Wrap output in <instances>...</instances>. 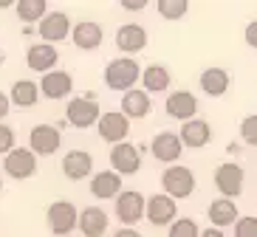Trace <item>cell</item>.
Listing matches in <instances>:
<instances>
[{
  "label": "cell",
  "instance_id": "277c9868",
  "mask_svg": "<svg viewBox=\"0 0 257 237\" xmlns=\"http://www.w3.org/2000/svg\"><path fill=\"white\" fill-rule=\"evenodd\" d=\"M99 119H102V113H99V105L93 102V96H76L65 107V122L79 127V130L99 124Z\"/></svg>",
  "mask_w": 257,
  "mask_h": 237
},
{
  "label": "cell",
  "instance_id": "7c38bea8",
  "mask_svg": "<svg viewBox=\"0 0 257 237\" xmlns=\"http://www.w3.org/2000/svg\"><path fill=\"white\" fill-rule=\"evenodd\" d=\"M127 133H130V119L121 110H110V113H102L99 119V136L110 141V144H121L127 141Z\"/></svg>",
  "mask_w": 257,
  "mask_h": 237
},
{
  "label": "cell",
  "instance_id": "44dd1931",
  "mask_svg": "<svg viewBox=\"0 0 257 237\" xmlns=\"http://www.w3.org/2000/svg\"><path fill=\"white\" fill-rule=\"evenodd\" d=\"M102 37H105V31H102L99 23H93V20H82V23H76L74 31H71V43L76 48H82V51L99 48L102 46Z\"/></svg>",
  "mask_w": 257,
  "mask_h": 237
},
{
  "label": "cell",
  "instance_id": "74e56055",
  "mask_svg": "<svg viewBox=\"0 0 257 237\" xmlns=\"http://www.w3.org/2000/svg\"><path fill=\"white\" fill-rule=\"evenodd\" d=\"M113 237H142V234H139V231L136 229H124V226H121V229L119 231H116V234Z\"/></svg>",
  "mask_w": 257,
  "mask_h": 237
},
{
  "label": "cell",
  "instance_id": "f546056e",
  "mask_svg": "<svg viewBox=\"0 0 257 237\" xmlns=\"http://www.w3.org/2000/svg\"><path fill=\"white\" fill-rule=\"evenodd\" d=\"M170 237H201V229L192 217H178L170 226Z\"/></svg>",
  "mask_w": 257,
  "mask_h": 237
},
{
  "label": "cell",
  "instance_id": "484cf974",
  "mask_svg": "<svg viewBox=\"0 0 257 237\" xmlns=\"http://www.w3.org/2000/svg\"><path fill=\"white\" fill-rule=\"evenodd\" d=\"M229 85H232V79L223 68H206L201 74V91L206 96H223L229 91Z\"/></svg>",
  "mask_w": 257,
  "mask_h": 237
},
{
  "label": "cell",
  "instance_id": "1f68e13d",
  "mask_svg": "<svg viewBox=\"0 0 257 237\" xmlns=\"http://www.w3.org/2000/svg\"><path fill=\"white\" fill-rule=\"evenodd\" d=\"M234 237H257V217L254 214H246L234 223Z\"/></svg>",
  "mask_w": 257,
  "mask_h": 237
},
{
  "label": "cell",
  "instance_id": "8d00e7d4",
  "mask_svg": "<svg viewBox=\"0 0 257 237\" xmlns=\"http://www.w3.org/2000/svg\"><path fill=\"white\" fill-rule=\"evenodd\" d=\"M201 237H226V234H223V229H215V226H209V229L201 231Z\"/></svg>",
  "mask_w": 257,
  "mask_h": 237
},
{
  "label": "cell",
  "instance_id": "d6986e66",
  "mask_svg": "<svg viewBox=\"0 0 257 237\" xmlns=\"http://www.w3.org/2000/svg\"><path fill=\"white\" fill-rule=\"evenodd\" d=\"M178 138H181V144L189 147V150H201V147H206L212 141V127L204 119H192V122L181 124Z\"/></svg>",
  "mask_w": 257,
  "mask_h": 237
},
{
  "label": "cell",
  "instance_id": "2e32d148",
  "mask_svg": "<svg viewBox=\"0 0 257 237\" xmlns=\"http://www.w3.org/2000/svg\"><path fill=\"white\" fill-rule=\"evenodd\" d=\"M71 91H74V77L68 71H51V74H46L40 79V93L51 102H60L65 96H71Z\"/></svg>",
  "mask_w": 257,
  "mask_h": 237
},
{
  "label": "cell",
  "instance_id": "3957f363",
  "mask_svg": "<svg viewBox=\"0 0 257 237\" xmlns=\"http://www.w3.org/2000/svg\"><path fill=\"white\" fill-rule=\"evenodd\" d=\"M46 226L54 231L57 237H65L79 226V214H76L71 200H54L46 212Z\"/></svg>",
  "mask_w": 257,
  "mask_h": 237
},
{
  "label": "cell",
  "instance_id": "ba28073f",
  "mask_svg": "<svg viewBox=\"0 0 257 237\" xmlns=\"http://www.w3.org/2000/svg\"><path fill=\"white\" fill-rule=\"evenodd\" d=\"M243 184H246L243 167H237L234 161H226V164H220V167L215 169V186H218V192L226 200L237 198L243 192Z\"/></svg>",
  "mask_w": 257,
  "mask_h": 237
},
{
  "label": "cell",
  "instance_id": "d590c367",
  "mask_svg": "<svg viewBox=\"0 0 257 237\" xmlns=\"http://www.w3.org/2000/svg\"><path fill=\"white\" fill-rule=\"evenodd\" d=\"M9 105H12V99H9L6 93H0V124H3V119L9 116Z\"/></svg>",
  "mask_w": 257,
  "mask_h": 237
},
{
  "label": "cell",
  "instance_id": "83f0119b",
  "mask_svg": "<svg viewBox=\"0 0 257 237\" xmlns=\"http://www.w3.org/2000/svg\"><path fill=\"white\" fill-rule=\"evenodd\" d=\"M15 12L23 23H40L48 15V3L46 0H17Z\"/></svg>",
  "mask_w": 257,
  "mask_h": 237
},
{
  "label": "cell",
  "instance_id": "4316f807",
  "mask_svg": "<svg viewBox=\"0 0 257 237\" xmlns=\"http://www.w3.org/2000/svg\"><path fill=\"white\" fill-rule=\"evenodd\" d=\"M142 82H144V91L147 93H161L170 88V82H173V77H170V71L164 68V65H147L142 74Z\"/></svg>",
  "mask_w": 257,
  "mask_h": 237
},
{
  "label": "cell",
  "instance_id": "836d02e7",
  "mask_svg": "<svg viewBox=\"0 0 257 237\" xmlns=\"http://www.w3.org/2000/svg\"><path fill=\"white\" fill-rule=\"evenodd\" d=\"M243 37H246L249 48H257V20H251V23L246 26V31H243Z\"/></svg>",
  "mask_w": 257,
  "mask_h": 237
},
{
  "label": "cell",
  "instance_id": "d4e9b609",
  "mask_svg": "<svg viewBox=\"0 0 257 237\" xmlns=\"http://www.w3.org/2000/svg\"><path fill=\"white\" fill-rule=\"evenodd\" d=\"M12 105L17 107H34L40 99V82H31V79H17L12 85V93H9Z\"/></svg>",
  "mask_w": 257,
  "mask_h": 237
},
{
  "label": "cell",
  "instance_id": "30bf717a",
  "mask_svg": "<svg viewBox=\"0 0 257 237\" xmlns=\"http://www.w3.org/2000/svg\"><path fill=\"white\" fill-rule=\"evenodd\" d=\"M37 31H40V37L46 40L48 46H57V43H62V40L74 31V26H71V20H68L65 12H48V15L40 20Z\"/></svg>",
  "mask_w": 257,
  "mask_h": 237
},
{
  "label": "cell",
  "instance_id": "5bb4252c",
  "mask_svg": "<svg viewBox=\"0 0 257 237\" xmlns=\"http://www.w3.org/2000/svg\"><path fill=\"white\" fill-rule=\"evenodd\" d=\"M150 153L156 161L175 167V161L181 158V153H184V144H181V138H178V133H159L150 141Z\"/></svg>",
  "mask_w": 257,
  "mask_h": 237
},
{
  "label": "cell",
  "instance_id": "4dcf8cb0",
  "mask_svg": "<svg viewBox=\"0 0 257 237\" xmlns=\"http://www.w3.org/2000/svg\"><path fill=\"white\" fill-rule=\"evenodd\" d=\"M240 138L246 141V144L257 147V113L246 116V119L240 122Z\"/></svg>",
  "mask_w": 257,
  "mask_h": 237
},
{
  "label": "cell",
  "instance_id": "ffe728a7",
  "mask_svg": "<svg viewBox=\"0 0 257 237\" xmlns=\"http://www.w3.org/2000/svg\"><path fill=\"white\" fill-rule=\"evenodd\" d=\"M62 172L71 178V181H82V178L93 175V158L88 150H71L62 158Z\"/></svg>",
  "mask_w": 257,
  "mask_h": 237
},
{
  "label": "cell",
  "instance_id": "7a4b0ae2",
  "mask_svg": "<svg viewBox=\"0 0 257 237\" xmlns=\"http://www.w3.org/2000/svg\"><path fill=\"white\" fill-rule=\"evenodd\" d=\"M161 186H164V195H170L173 200L189 198L195 192V172L189 167H181V164L167 167L164 175H161Z\"/></svg>",
  "mask_w": 257,
  "mask_h": 237
},
{
  "label": "cell",
  "instance_id": "8992f818",
  "mask_svg": "<svg viewBox=\"0 0 257 237\" xmlns=\"http://www.w3.org/2000/svg\"><path fill=\"white\" fill-rule=\"evenodd\" d=\"M3 169H6L9 178L26 181V178H31L37 172V155L31 153L29 147H15V150L3 158Z\"/></svg>",
  "mask_w": 257,
  "mask_h": 237
},
{
  "label": "cell",
  "instance_id": "7402d4cb",
  "mask_svg": "<svg viewBox=\"0 0 257 237\" xmlns=\"http://www.w3.org/2000/svg\"><path fill=\"white\" fill-rule=\"evenodd\" d=\"M153 110V102H150V93L144 88H133L121 96V113L127 119H147Z\"/></svg>",
  "mask_w": 257,
  "mask_h": 237
},
{
  "label": "cell",
  "instance_id": "f1b7e54d",
  "mask_svg": "<svg viewBox=\"0 0 257 237\" xmlns=\"http://www.w3.org/2000/svg\"><path fill=\"white\" fill-rule=\"evenodd\" d=\"M156 9H159V15L164 17V20H181V17L187 15L189 3L187 0H159Z\"/></svg>",
  "mask_w": 257,
  "mask_h": 237
},
{
  "label": "cell",
  "instance_id": "9a60e30c",
  "mask_svg": "<svg viewBox=\"0 0 257 237\" xmlns=\"http://www.w3.org/2000/svg\"><path fill=\"white\" fill-rule=\"evenodd\" d=\"M57 62H60V51L57 46H48V43H37V46H31L26 51V65L31 71H40L43 77L57 71Z\"/></svg>",
  "mask_w": 257,
  "mask_h": 237
},
{
  "label": "cell",
  "instance_id": "52a82bcc",
  "mask_svg": "<svg viewBox=\"0 0 257 237\" xmlns=\"http://www.w3.org/2000/svg\"><path fill=\"white\" fill-rule=\"evenodd\" d=\"M144 209H147L144 195H142V192H136V189H124L119 198H116V217L121 220L124 229H133V223L142 220Z\"/></svg>",
  "mask_w": 257,
  "mask_h": 237
},
{
  "label": "cell",
  "instance_id": "d6a6232c",
  "mask_svg": "<svg viewBox=\"0 0 257 237\" xmlns=\"http://www.w3.org/2000/svg\"><path fill=\"white\" fill-rule=\"evenodd\" d=\"M15 141H17L15 130H12L9 124H0V155L12 153V150H15Z\"/></svg>",
  "mask_w": 257,
  "mask_h": 237
},
{
  "label": "cell",
  "instance_id": "8fae6325",
  "mask_svg": "<svg viewBox=\"0 0 257 237\" xmlns=\"http://www.w3.org/2000/svg\"><path fill=\"white\" fill-rule=\"evenodd\" d=\"M60 141H62V136L54 124H37L29 133V150L34 155H54L60 150Z\"/></svg>",
  "mask_w": 257,
  "mask_h": 237
},
{
  "label": "cell",
  "instance_id": "6da1fadb",
  "mask_svg": "<svg viewBox=\"0 0 257 237\" xmlns=\"http://www.w3.org/2000/svg\"><path fill=\"white\" fill-rule=\"evenodd\" d=\"M142 79V68H139L136 60L130 57H119V60H110L105 68V85L110 91H133V85Z\"/></svg>",
  "mask_w": 257,
  "mask_h": 237
},
{
  "label": "cell",
  "instance_id": "4fadbf2b",
  "mask_svg": "<svg viewBox=\"0 0 257 237\" xmlns=\"http://www.w3.org/2000/svg\"><path fill=\"white\" fill-rule=\"evenodd\" d=\"M167 116L170 119H178V122H192L198 113V99H195V93H189V91H175L167 96V105H164Z\"/></svg>",
  "mask_w": 257,
  "mask_h": 237
},
{
  "label": "cell",
  "instance_id": "f35d334b",
  "mask_svg": "<svg viewBox=\"0 0 257 237\" xmlns=\"http://www.w3.org/2000/svg\"><path fill=\"white\" fill-rule=\"evenodd\" d=\"M0 189H3V178H0Z\"/></svg>",
  "mask_w": 257,
  "mask_h": 237
},
{
  "label": "cell",
  "instance_id": "5b68a950",
  "mask_svg": "<svg viewBox=\"0 0 257 237\" xmlns=\"http://www.w3.org/2000/svg\"><path fill=\"white\" fill-rule=\"evenodd\" d=\"M110 169L116 175H136L142 169V150L130 141L110 147Z\"/></svg>",
  "mask_w": 257,
  "mask_h": 237
},
{
  "label": "cell",
  "instance_id": "603a6c76",
  "mask_svg": "<svg viewBox=\"0 0 257 237\" xmlns=\"http://www.w3.org/2000/svg\"><path fill=\"white\" fill-rule=\"evenodd\" d=\"M107 226H110V220H107V212L99 206H88L79 212V231H82L85 237H102L107 231Z\"/></svg>",
  "mask_w": 257,
  "mask_h": 237
},
{
  "label": "cell",
  "instance_id": "e575fe53",
  "mask_svg": "<svg viewBox=\"0 0 257 237\" xmlns=\"http://www.w3.org/2000/svg\"><path fill=\"white\" fill-rule=\"evenodd\" d=\"M147 6V0H121V9H127V12H142Z\"/></svg>",
  "mask_w": 257,
  "mask_h": 237
},
{
  "label": "cell",
  "instance_id": "e0dca14e",
  "mask_svg": "<svg viewBox=\"0 0 257 237\" xmlns=\"http://www.w3.org/2000/svg\"><path fill=\"white\" fill-rule=\"evenodd\" d=\"M116 48L121 54H139L147 48V31L139 23H124L116 31Z\"/></svg>",
  "mask_w": 257,
  "mask_h": 237
},
{
  "label": "cell",
  "instance_id": "cb8c5ba5",
  "mask_svg": "<svg viewBox=\"0 0 257 237\" xmlns=\"http://www.w3.org/2000/svg\"><path fill=\"white\" fill-rule=\"evenodd\" d=\"M206 214H209V220H212L215 229H226V226H232V223L240 220V214H237V203H234V200H226V198L212 200L209 209H206Z\"/></svg>",
  "mask_w": 257,
  "mask_h": 237
},
{
  "label": "cell",
  "instance_id": "ac0fdd59",
  "mask_svg": "<svg viewBox=\"0 0 257 237\" xmlns=\"http://www.w3.org/2000/svg\"><path fill=\"white\" fill-rule=\"evenodd\" d=\"M91 195L99 200H116L121 195V175L113 169H102L91 178Z\"/></svg>",
  "mask_w": 257,
  "mask_h": 237
},
{
  "label": "cell",
  "instance_id": "9c48e42d",
  "mask_svg": "<svg viewBox=\"0 0 257 237\" xmlns=\"http://www.w3.org/2000/svg\"><path fill=\"white\" fill-rule=\"evenodd\" d=\"M144 214H147V220H150L153 226H173V223L178 220V203H175L170 195H164V192H161V195H150Z\"/></svg>",
  "mask_w": 257,
  "mask_h": 237
}]
</instances>
